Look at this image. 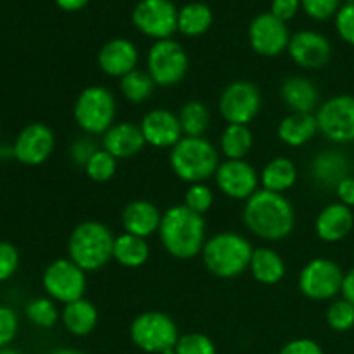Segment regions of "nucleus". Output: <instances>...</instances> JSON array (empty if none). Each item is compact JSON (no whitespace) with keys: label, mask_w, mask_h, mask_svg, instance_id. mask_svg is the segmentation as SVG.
<instances>
[{"label":"nucleus","mask_w":354,"mask_h":354,"mask_svg":"<svg viewBox=\"0 0 354 354\" xmlns=\"http://www.w3.org/2000/svg\"><path fill=\"white\" fill-rule=\"evenodd\" d=\"M244 223L256 237L277 242L292 234L296 227V213L283 194L259 189L245 201Z\"/></svg>","instance_id":"f257e3e1"},{"label":"nucleus","mask_w":354,"mask_h":354,"mask_svg":"<svg viewBox=\"0 0 354 354\" xmlns=\"http://www.w3.org/2000/svg\"><path fill=\"white\" fill-rule=\"evenodd\" d=\"M158 234L166 252L176 259L196 258L207 241L203 214L194 213L183 204H175L162 213Z\"/></svg>","instance_id":"f03ea898"},{"label":"nucleus","mask_w":354,"mask_h":354,"mask_svg":"<svg viewBox=\"0 0 354 354\" xmlns=\"http://www.w3.org/2000/svg\"><path fill=\"white\" fill-rule=\"evenodd\" d=\"M252 245L244 235L235 232H221L206 241L203 248V261L207 272L218 279H237L249 270Z\"/></svg>","instance_id":"7ed1b4c3"},{"label":"nucleus","mask_w":354,"mask_h":354,"mask_svg":"<svg viewBox=\"0 0 354 354\" xmlns=\"http://www.w3.org/2000/svg\"><path fill=\"white\" fill-rule=\"evenodd\" d=\"M114 235L104 223L86 220L76 225L68 239V256L83 272H99L113 259Z\"/></svg>","instance_id":"20e7f679"},{"label":"nucleus","mask_w":354,"mask_h":354,"mask_svg":"<svg viewBox=\"0 0 354 354\" xmlns=\"http://www.w3.org/2000/svg\"><path fill=\"white\" fill-rule=\"evenodd\" d=\"M173 173L182 182L206 183L220 166V152L204 137H182L169 152Z\"/></svg>","instance_id":"39448f33"},{"label":"nucleus","mask_w":354,"mask_h":354,"mask_svg":"<svg viewBox=\"0 0 354 354\" xmlns=\"http://www.w3.org/2000/svg\"><path fill=\"white\" fill-rule=\"evenodd\" d=\"M116 99L113 92L102 85H90L78 93L73 107V116L80 130L90 137L104 135L114 124Z\"/></svg>","instance_id":"423d86ee"},{"label":"nucleus","mask_w":354,"mask_h":354,"mask_svg":"<svg viewBox=\"0 0 354 354\" xmlns=\"http://www.w3.org/2000/svg\"><path fill=\"white\" fill-rule=\"evenodd\" d=\"M130 339L140 351L165 354L176 348L180 335L171 317L162 311H145L131 322Z\"/></svg>","instance_id":"0eeeda50"},{"label":"nucleus","mask_w":354,"mask_h":354,"mask_svg":"<svg viewBox=\"0 0 354 354\" xmlns=\"http://www.w3.org/2000/svg\"><path fill=\"white\" fill-rule=\"evenodd\" d=\"M189 55L178 41L158 40L147 54V73L158 86H175L189 73Z\"/></svg>","instance_id":"6e6552de"},{"label":"nucleus","mask_w":354,"mask_h":354,"mask_svg":"<svg viewBox=\"0 0 354 354\" xmlns=\"http://www.w3.org/2000/svg\"><path fill=\"white\" fill-rule=\"evenodd\" d=\"M341 266L327 258H315L301 270L297 286L301 294L311 301H330L342 290Z\"/></svg>","instance_id":"1a4fd4ad"},{"label":"nucleus","mask_w":354,"mask_h":354,"mask_svg":"<svg viewBox=\"0 0 354 354\" xmlns=\"http://www.w3.org/2000/svg\"><path fill=\"white\" fill-rule=\"evenodd\" d=\"M41 286L55 303L68 304L85 296L86 272H83L71 259H55L45 268Z\"/></svg>","instance_id":"9d476101"},{"label":"nucleus","mask_w":354,"mask_h":354,"mask_svg":"<svg viewBox=\"0 0 354 354\" xmlns=\"http://www.w3.org/2000/svg\"><path fill=\"white\" fill-rule=\"evenodd\" d=\"M261 92L258 85L248 80H237L221 92L218 107L228 124H248L256 120L261 111Z\"/></svg>","instance_id":"9b49d317"},{"label":"nucleus","mask_w":354,"mask_h":354,"mask_svg":"<svg viewBox=\"0 0 354 354\" xmlns=\"http://www.w3.org/2000/svg\"><path fill=\"white\" fill-rule=\"evenodd\" d=\"M318 130L334 144L354 142V95H335L325 100L317 111Z\"/></svg>","instance_id":"f8f14e48"},{"label":"nucleus","mask_w":354,"mask_h":354,"mask_svg":"<svg viewBox=\"0 0 354 354\" xmlns=\"http://www.w3.org/2000/svg\"><path fill=\"white\" fill-rule=\"evenodd\" d=\"M133 24L145 37L166 40L178 30V10L169 0H140L133 9Z\"/></svg>","instance_id":"ddd939ff"},{"label":"nucleus","mask_w":354,"mask_h":354,"mask_svg":"<svg viewBox=\"0 0 354 354\" xmlns=\"http://www.w3.org/2000/svg\"><path fill=\"white\" fill-rule=\"evenodd\" d=\"M214 180L223 196L235 201H248L259 190V175L245 159H227L220 162Z\"/></svg>","instance_id":"4468645a"},{"label":"nucleus","mask_w":354,"mask_h":354,"mask_svg":"<svg viewBox=\"0 0 354 354\" xmlns=\"http://www.w3.org/2000/svg\"><path fill=\"white\" fill-rule=\"evenodd\" d=\"M249 45L261 57H277L289 47V30L283 21L272 12L259 14L252 19L248 31Z\"/></svg>","instance_id":"2eb2a0df"},{"label":"nucleus","mask_w":354,"mask_h":354,"mask_svg":"<svg viewBox=\"0 0 354 354\" xmlns=\"http://www.w3.org/2000/svg\"><path fill=\"white\" fill-rule=\"evenodd\" d=\"M54 147V131L44 123H31L14 140L12 156L24 166H40L50 158Z\"/></svg>","instance_id":"dca6fc26"},{"label":"nucleus","mask_w":354,"mask_h":354,"mask_svg":"<svg viewBox=\"0 0 354 354\" xmlns=\"http://www.w3.org/2000/svg\"><path fill=\"white\" fill-rule=\"evenodd\" d=\"M290 59L303 69H322L330 62L332 45L327 37L317 31H297L289 41Z\"/></svg>","instance_id":"f3484780"},{"label":"nucleus","mask_w":354,"mask_h":354,"mask_svg":"<svg viewBox=\"0 0 354 354\" xmlns=\"http://www.w3.org/2000/svg\"><path fill=\"white\" fill-rule=\"evenodd\" d=\"M140 130L145 144L156 149H173L183 137L178 114L169 109H152L142 118Z\"/></svg>","instance_id":"a211bd4d"},{"label":"nucleus","mask_w":354,"mask_h":354,"mask_svg":"<svg viewBox=\"0 0 354 354\" xmlns=\"http://www.w3.org/2000/svg\"><path fill=\"white\" fill-rule=\"evenodd\" d=\"M97 62L104 75L121 80L124 75L137 69L138 48L131 40L114 38L102 45L97 55Z\"/></svg>","instance_id":"6ab92c4d"},{"label":"nucleus","mask_w":354,"mask_h":354,"mask_svg":"<svg viewBox=\"0 0 354 354\" xmlns=\"http://www.w3.org/2000/svg\"><path fill=\"white\" fill-rule=\"evenodd\" d=\"M145 138L142 135L140 124L131 121L114 123L102 135V149L113 154L116 159H128L137 156L145 147Z\"/></svg>","instance_id":"aec40b11"},{"label":"nucleus","mask_w":354,"mask_h":354,"mask_svg":"<svg viewBox=\"0 0 354 354\" xmlns=\"http://www.w3.org/2000/svg\"><path fill=\"white\" fill-rule=\"evenodd\" d=\"M161 218L162 213L156 204H152L151 201L137 199L124 206L123 213H121V225L127 234L147 239L158 234Z\"/></svg>","instance_id":"412c9836"},{"label":"nucleus","mask_w":354,"mask_h":354,"mask_svg":"<svg viewBox=\"0 0 354 354\" xmlns=\"http://www.w3.org/2000/svg\"><path fill=\"white\" fill-rule=\"evenodd\" d=\"M353 227L354 214L351 207L344 206L342 203H332L325 206L318 213L317 221H315V230H317L318 239L328 242V244H334V242L348 237Z\"/></svg>","instance_id":"4be33fe9"},{"label":"nucleus","mask_w":354,"mask_h":354,"mask_svg":"<svg viewBox=\"0 0 354 354\" xmlns=\"http://www.w3.org/2000/svg\"><path fill=\"white\" fill-rule=\"evenodd\" d=\"M280 95L292 113L313 114L320 100L318 88L306 76H289L283 80Z\"/></svg>","instance_id":"5701e85b"},{"label":"nucleus","mask_w":354,"mask_h":354,"mask_svg":"<svg viewBox=\"0 0 354 354\" xmlns=\"http://www.w3.org/2000/svg\"><path fill=\"white\" fill-rule=\"evenodd\" d=\"M311 176L324 189H335L349 176V161L339 151H322L311 161Z\"/></svg>","instance_id":"b1692460"},{"label":"nucleus","mask_w":354,"mask_h":354,"mask_svg":"<svg viewBox=\"0 0 354 354\" xmlns=\"http://www.w3.org/2000/svg\"><path fill=\"white\" fill-rule=\"evenodd\" d=\"M318 131L317 116L306 113L287 114L277 128L279 138L289 147H303L317 137Z\"/></svg>","instance_id":"393cba45"},{"label":"nucleus","mask_w":354,"mask_h":354,"mask_svg":"<svg viewBox=\"0 0 354 354\" xmlns=\"http://www.w3.org/2000/svg\"><path fill=\"white\" fill-rule=\"evenodd\" d=\"M61 322L71 335L85 337L95 330L97 322H99V311L92 301L82 297V299L64 304L61 311Z\"/></svg>","instance_id":"a878e982"},{"label":"nucleus","mask_w":354,"mask_h":354,"mask_svg":"<svg viewBox=\"0 0 354 354\" xmlns=\"http://www.w3.org/2000/svg\"><path fill=\"white\" fill-rule=\"evenodd\" d=\"M249 272L256 282L263 283V286H275L283 280L287 266L282 256L277 251L270 248H258L252 251Z\"/></svg>","instance_id":"bb28decb"},{"label":"nucleus","mask_w":354,"mask_h":354,"mask_svg":"<svg viewBox=\"0 0 354 354\" xmlns=\"http://www.w3.org/2000/svg\"><path fill=\"white\" fill-rule=\"evenodd\" d=\"M259 182H261L263 189L268 190V192L286 194L297 182L296 165H294L292 159L283 158V156L273 158L263 168L261 175H259Z\"/></svg>","instance_id":"cd10ccee"},{"label":"nucleus","mask_w":354,"mask_h":354,"mask_svg":"<svg viewBox=\"0 0 354 354\" xmlns=\"http://www.w3.org/2000/svg\"><path fill=\"white\" fill-rule=\"evenodd\" d=\"M151 258L147 239L131 234H121L114 239L113 259L124 268H140Z\"/></svg>","instance_id":"c85d7f7f"},{"label":"nucleus","mask_w":354,"mask_h":354,"mask_svg":"<svg viewBox=\"0 0 354 354\" xmlns=\"http://www.w3.org/2000/svg\"><path fill=\"white\" fill-rule=\"evenodd\" d=\"M254 137L248 124H227L220 137V151L227 159H245Z\"/></svg>","instance_id":"c756f323"},{"label":"nucleus","mask_w":354,"mask_h":354,"mask_svg":"<svg viewBox=\"0 0 354 354\" xmlns=\"http://www.w3.org/2000/svg\"><path fill=\"white\" fill-rule=\"evenodd\" d=\"M213 24V12L206 3L192 2L178 10V31L185 37H201Z\"/></svg>","instance_id":"7c9ffc66"},{"label":"nucleus","mask_w":354,"mask_h":354,"mask_svg":"<svg viewBox=\"0 0 354 354\" xmlns=\"http://www.w3.org/2000/svg\"><path fill=\"white\" fill-rule=\"evenodd\" d=\"M183 137H203L209 128V109L201 100H189L178 113Z\"/></svg>","instance_id":"2f4dec72"},{"label":"nucleus","mask_w":354,"mask_h":354,"mask_svg":"<svg viewBox=\"0 0 354 354\" xmlns=\"http://www.w3.org/2000/svg\"><path fill=\"white\" fill-rule=\"evenodd\" d=\"M156 83L152 82L151 75L142 69H133L120 80V92L127 100L133 104H142L152 95Z\"/></svg>","instance_id":"473e14b6"},{"label":"nucleus","mask_w":354,"mask_h":354,"mask_svg":"<svg viewBox=\"0 0 354 354\" xmlns=\"http://www.w3.org/2000/svg\"><path fill=\"white\" fill-rule=\"evenodd\" d=\"M26 318L40 328H52L59 320H61V313H59L55 301L50 297H35L28 303L26 306Z\"/></svg>","instance_id":"72a5a7b5"},{"label":"nucleus","mask_w":354,"mask_h":354,"mask_svg":"<svg viewBox=\"0 0 354 354\" xmlns=\"http://www.w3.org/2000/svg\"><path fill=\"white\" fill-rule=\"evenodd\" d=\"M85 173L92 182L106 183L114 178L118 171V159L104 149H99L85 165Z\"/></svg>","instance_id":"f704fd0d"},{"label":"nucleus","mask_w":354,"mask_h":354,"mask_svg":"<svg viewBox=\"0 0 354 354\" xmlns=\"http://www.w3.org/2000/svg\"><path fill=\"white\" fill-rule=\"evenodd\" d=\"M327 324L335 332H348L354 327V304L342 299L334 301L327 310Z\"/></svg>","instance_id":"c9c22d12"},{"label":"nucleus","mask_w":354,"mask_h":354,"mask_svg":"<svg viewBox=\"0 0 354 354\" xmlns=\"http://www.w3.org/2000/svg\"><path fill=\"white\" fill-rule=\"evenodd\" d=\"M213 204L214 194L206 183H192V185H189L185 197H183V206H187L194 213L204 214L213 207Z\"/></svg>","instance_id":"e433bc0d"},{"label":"nucleus","mask_w":354,"mask_h":354,"mask_svg":"<svg viewBox=\"0 0 354 354\" xmlns=\"http://www.w3.org/2000/svg\"><path fill=\"white\" fill-rule=\"evenodd\" d=\"M175 351L176 354H218L213 339L201 332L180 335Z\"/></svg>","instance_id":"4c0bfd02"},{"label":"nucleus","mask_w":354,"mask_h":354,"mask_svg":"<svg viewBox=\"0 0 354 354\" xmlns=\"http://www.w3.org/2000/svg\"><path fill=\"white\" fill-rule=\"evenodd\" d=\"M19 330L17 313L9 306H0V349L7 348Z\"/></svg>","instance_id":"58836bf2"},{"label":"nucleus","mask_w":354,"mask_h":354,"mask_svg":"<svg viewBox=\"0 0 354 354\" xmlns=\"http://www.w3.org/2000/svg\"><path fill=\"white\" fill-rule=\"evenodd\" d=\"M19 268V251L10 242L0 241V282H6Z\"/></svg>","instance_id":"ea45409f"},{"label":"nucleus","mask_w":354,"mask_h":354,"mask_svg":"<svg viewBox=\"0 0 354 354\" xmlns=\"http://www.w3.org/2000/svg\"><path fill=\"white\" fill-rule=\"evenodd\" d=\"M341 0H301L304 12L317 21H325L334 16Z\"/></svg>","instance_id":"a19ab883"},{"label":"nucleus","mask_w":354,"mask_h":354,"mask_svg":"<svg viewBox=\"0 0 354 354\" xmlns=\"http://www.w3.org/2000/svg\"><path fill=\"white\" fill-rule=\"evenodd\" d=\"M97 151H99V149H97V144L92 140V137H90V135H85V137H80L73 142L69 156H71L73 165L85 168L86 162L90 161V158H92Z\"/></svg>","instance_id":"79ce46f5"},{"label":"nucleus","mask_w":354,"mask_h":354,"mask_svg":"<svg viewBox=\"0 0 354 354\" xmlns=\"http://www.w3.org/2000/svg\"><path fill=\"white\" fill-rule=\"evenodd\" d=\"M335 28L342 40L348 41L349 45H354V2L346 3L337 10Z\"/></svg>","instance_id":"37998d69"},{"label":"nucleus","mask_w":354,"mask_h":354,"mask_svg":"<svg viewBox=\"0 0 354 354\" xmlns=\"http://www.w3.org/2000/svg\"><path fill=\"white\" fill-rule=\"evenodd\" d=\"M279 354H324V349L313 339L299 337L287 342Z\"/></svg>","instance_id":"c03bdc74"},{"label":"nucleus","mask_w":354,"mask_h":354,"mask_svg":"<svg viewBox=\"0 0 354 354\" xmlns=\"http://www.w3.org/2000/svg\"><path fill=\"white\" fill-rule=\"evenodd\" d=\"M301 7V0H273L272 2V14L279 17L280 21L287 23L297 14Z\"/></svg>","instance_id":"a18cd8bd"},{"label":"nucleus","mask_w":354,"mask_h":354,"mask_svg":"<svg viewBox=\"0 0 354 354\" xmlns=\"http://www.w3.org/2000/svg\"><path fill=\"white\" fill-rule=\"evenodd\" d=\"M335 192H337L339 203H342L348 207H353L354 206V176H346V178L335 187Z\"/></svg>","instance_id":"49530a36"},{"label":"nucleus","mask_w":354,"mask_h":354,"mask_svg":"<svg viewBox=\"0 0 354 354\" xmlns=\"http://www.w3.org/2000/svg\"><path fill=\"white\" fill-rule=\"evenodd\" d=\"M341 294L344 296L346 301H349V303L354 304V268L349 270V272L344 275Z\"/></svg>","instance_id":"de8ad7c7"},{"label":"nucleus","mask_w":354,"mask_h":354,"mask_svg":"<svg viewBox=\"0 0 354 354\" xmlns=\"http://www.w3.org/2000/svg\"><path fill=\"white\" fill-rule=\"evenodd\" d=\"M88 2L90 0H55V3H57L62 10H68V12H76V10L83 9Z\"/></svg>","instance_id":"09e8293b"},{"label":"nucleus","mask_w":354,"mask_h":354,"mask_svg":"<svg viewBox=\"0 0 354 354\" xmlns=\"http://www.w3.org/2000/svg\"><path fill=\"white\" fill-rule=\"evenodd\" d=\"M50 354H83V353H82V351H78V349L62 348V349H55V351H52Z\"/></svg>","instance_id":"8fccbe9b"},{"label":"nucleus","mask_w":354,"mask_h":354,"mask_svg":"<svg viewBox=\"0 0 354 354\" xmlns=\"http://www.w3.org/2000/svg\"><path fill=\"white\" fill-rule=\"evenodd\" d=\"M0 354H21V353H19V351H16V349L2 348V349H0Z\"/></svg>","instance_id":"3c124183"}]
</instances>
